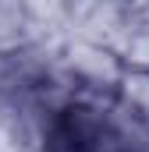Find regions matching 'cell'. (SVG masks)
Instances as JSON below:
<instances>
[{"label":"cell","mask_w":149,"mask_h":152,"mask_svg":"<svg viewBox=\"0 0 149 152\" xmlns=\"http://www.w3.org/2000/svg\"><path fill=\"white\" fill-rule=\"evenodd\" d=\"M57 53H60L64 75L71 78V85L78 92L114 96V88L121 81V71H124V60H121V53L110 42H100V39L71 32V36H64L57 42Z\"/></svg>","instance_id":"6da1fadb"},{"label":"cell","mask_w":149,"mask_h":152,"mask_svg":"<svg viewBox=\"0 0 149 152\" xmlns=\"http://www.w3.org/2000/svg\"><path fill=\"white\" fill-rule=\"evenodd\" d=\"M29 42H60L71 32V0H25Z\"/></svg>","instance_id":"7a4b0ae2"},{"label":"cell","mask_w":149,"mask_h":152,"mask_svg":"<svg viewBox=\"0 0 149 152\" xmlns=\"http://www.w3.org/2000/svg\"><path fill=\"white\" fill-rule=\"evenodd\" d=\"M114 50L121 53L124 67H149V7H131V18L117 36Z\"/></svg>","instance_id":"3957f363"},{"label":"cell","mask_w":149,"mask_h":152,"mask_svg":"<svg viewBox=\"0 0 149 152\" xmlns=\"http://www.w3.org/2000/svg\"><path fill=\"white\" fill-rule=\"evenodd\" d=\"M114 99L142 124H149V67H124L114 88Z\"/></svg>","instance_id":"277c9868"},{"label":"cell","mask_w":149,"mask_h":152,"mask_svg":"<svg viewBox=\"0 0 149 152\" xmlns=\"http://www.w3.org/2000/svg\"><path fill=\"white\" fill-rule=\"evenodd\" d=\"M29 42V11L25 0H0V50Z\"/></svg>","instance_id":"5b68a950"},{"label":"cell","mask_w":149,"mask_h":152,"mask_svg":"<svg viewBox=\"0 0 149 152\" xmlns=\"http://www.w3.org/2000/svg\"><path fill=\"white\" fill-rule=\"evenodd\" d=\"M21 85V75H18V53L14 50H0V99L7 103Z\"/></svg>","instance_id":"8992f818"},{"label":"cell","mask_w":149,"mask_h":152,"mask_svg":"<svg viewBox=\"0 0 149 152\" xmlns=\"http://www.w3.org/2000/svg\"><path fill=\"white\" fill-rule=\"evenodd\" d=\"M4 117H7V103L0 99V127H4Z\"/></svg>","instance_id":"52a82bcc"},{"label":"cell","mask_w":149,"mask_h":152,"mask_svg":"<svg viewBox=\"0 0 149 152\" xmlns=\"http://www.w3.org/2000/svg\"><path fill=\"white\" fill-rule=\"evenodd\" d=\"M117 4H124V7H135V4H142V0H117Z\"/></svg>","instance_id":"ba28073f"}]
</instances>
